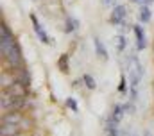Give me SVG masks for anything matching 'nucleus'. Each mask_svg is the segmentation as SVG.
Here are the masks:
<instances>
[{"label":"nucleus","mask_w":154,"mask_h":136,"mask_svg":"<svg viewBox=\"0 0 154 136\" xmlns=\"http://www.w3.org/2000/svg\"><path fill=\"white\" fill-rule=\"evenodd\" d=\"M31 22H32V29H34L36 36L39 38V41H43V43H50V39H48V34L45 32V29L41 27V23H39V20L36 18V14H34V13L31 14Z\"/></svg>","instance_id":"f257e3e1"},{"label":"nucleus","mask_w":154,"mask_h":136,"mask_svg":"<svg viewBox=\"0 0 154 136\" xmlns=\"http://www.w3.org/2000/svg\"><path fill=\"white\" fill-rule=\"evenodd\" d=\"M124 18H125V7L124 5H116L113 9V13H111V16H109V22L118 27V25H124Z\"/></svg>","instance_id":"f03ea898"},{"label":"nucleus","mask_w":154,"mask_h":136,"mask_svg":"<svg viewBox=\"0 0 154 136\" xmlns=\"http://www.w3.org/2000/svg\"><path fill=\"white\" fill-rule=\"evenodd\" d=\"M133 31H134V36H136V48H138V50H143V48L147 47L143 29H142L140 25H134V27H133Z\"/></svg>","instance_id":"7ed1b4c3"},{"label":"nucleus","mask_w":154,"mask_h":136,"mask_svg":"<svg viewBox=\"0 0 154 136\" xmlns=\"http://www.w3.org/2000/svg\"><path fill=\"white\" fill-rule=\"evenodd\" d=\"M0 106L4 111H13V95L9 91H4L0 97Z\"/></svg>","instance_id":"20e7f679"},{"label":"nucleus","mask_w":154,"mask_h":136,"mask_svg":"<svg viewBox=\"0 0 154 136\" xmlns=\"http://www.w3.org/2000/svg\"><path fill=\"white\" fill-rule=\"evenodd\" d=\"M16 131H18V124H4L2 122V127H0L2 136H13L16 134Z\"/></svg>","instance_id":"39448f33"},{"label":"nucleus","mask_w":154,"mask_h":136,"mask_svg":"<svg viewBox=\"0 0 154 136\" xmlns=\"http://www.w3.org/2000/svg\"><path fill=\"white\" fill-rule=\"evenodd\" d=\"M14 81H18L20 84H23V86L27 88V86H29V82H31L29 72H27V70H23V68H20V70H18V75L14 77Z\"/></svg>","instance_id":"423d86ee"},{"label":"nucleus","mask_w":154,"mask_h":136,"mask_svg":"<svg viewBox=\"0 0 154 136\" xmlns=\"http://www.w3.org/2000/svg\"><path fill=\"white\" fill-rule=\"evenodd\" d=\"M2 122L4 124H20L22 122V115L20 113H7V115H4V118H2Z\"/></svg>","instance_id":"0eeeda50"},{"label":"nucleus","mask_w":154,"mask_h":136,"mask_svg":"<svg viewBox=\"0 0 154 136\" xmlns=\"http://www.w3.org/2000/svg\"><path fill=\"white\" fill-rule=\"evenodd\" d=\"M93 45H95L97 56L102 57V59H108V52H106V48H104V45H102V41H100L99 38H93Z\"/></svg>","instance_id":"6e6552de"},{"label":"nucleus","mask_w":154,"mask_h":136,"mask_svg":"<svg viewBox=\"0 0 154 136\" xmlns=\"http://www.w3.org/2000/svg\"><path fill=\"white\" fill-rule=\"evenodd\" d=\"M124 109H125V106H120V104H116L115 107H113V113H111L109 116L115 120L116 124H120V122H122V116H124Z\"/></svg>","instance_id":"1a4fd4ad"},{"label":"nucleus","mask_w":154,"mask_h":136,"mask_svg":"<svg viewBox=\"0 0 154 136\" xmlns=\"http://www.w3.org/2000/svg\"><path fill=\"white\" fill-rule=\"evenodd\" d=\"M77 27H79V23H77V20H74V18H66V25H65V32H72V31H75Z\"/></svg>","instance_id":"9d476101"},{"label":"nucleus","mask_w":154,"mask_h":136,"mask_svg":"<svg viewBox=\"0 0 154 136\" xmlns=\"http://www.w3.org/2000/svg\"><path fill=\"white\" fill-rule=\"evenodd\" d=\"M140 20L145 23V22H149L151 20V9L147 7V5H143L142 9H140Z\"/></svg>","instance_id":"9b49d317"},{"label":"nucleus","mask_w":154,"mask_h":136,"mask_svg":"<svg viewBox=\"0 0 154 136\" xmlns=\"http://www.w3.org/2000/svg\"><path fill=\"white\" fill-rule=\"evenodd\" d=\"M57 66H59V70H61V72H65V73L68 72V56H66V54L59 57V63H57Z\"/></svg>","instance_id":"f8f14e48"},{"label":"nucleus","mask_w":154,"mask_h":136,"mask_svg":"<svg viewBox=\"0 0 154 136\" xmlns=\"http://www.w3.org/2000/svg\"><path fill=\"white\" fill-rule=\"evenodd\" d=\"M82 81H84V84H86L90 90H95V88H97V82H95V79H93L91 75H88V73H86V75L82 77Z\"/></svg>","instance_id":"ddd939ff"},{"label":"nucleus","mask_w":154,"mask_h":136,"mask_svg":"<svg viewBox=\"0 0 154 136\" xmlns=\"http://www.w3.org/2000/svg\"><path fill=\"white\" fill-rule=\"evenodd\" d=\"M125 45H127V41H125V36H118V38H116V48H118V52H124Z\"/></svg>","instance_id":"4468645a"},{"label":"nucleus","mask_w":154,"mask_h":136,"mask_svg":"<svg viewBox=\"0 0 154 136\" xmlns=\"http://www.w3.org/2000/svg\"><path fill=\"white\" fill-rule=\"evenodd\" d=\"M118 91H120V93H125V91H127V82H125V77H122V79H120V82H118Z\"/></svg>","instance_id":"2eb2a0df"},{"label":"nucleus","mask_w":154,"mask_h":136,"mask_svg":"<svg viewBox=\"0 0 154 136\" xmlns=\"http://www.w3.org/2000/svg\"><path fill=\"white\" fill-rule=\"evenodd\" d=\"M66 104L70 106V109H72V111H79V107H77V104H75V100H74V99H68V100H66Z\"/></svg>","instance_id":"dca6fc26"},{"label":"nucleus","mask_w":154,"mask_h":136,"mask_svg":"<svg viewBox=\"0 0 154 136\" xmlns=\"http://www.w3.org/2000/svg\"><path fill=\"white\" fill-rule=\"evenodd\" d=\"M136 95H138V91H136V88H133V90H131V99L134 100V99H136Z\"/></svg>","instance_id":"f3484780"},{"label":"nucleus","mask_w":154,"mask_h":136,"mask_svg":"<svg viewBox=\"0 0 154 136\" xmlns=\"http://www.w3.org/2000/svg\"><path fill=\"white\" fill-rule=\"evenodd\" d=\"M131 2H138V4H143V0H131Z\"/></svg>","instance_id":"a211bd4d"},{"label":"nucleus","mask_w":154,"mask_h":136,"mask_svg":"<svg viewBox=\"0 0 154 136\" xmlns=\"http://www.w3.org/2000/svg\"><path fill=\"white\" fill-rule=\"evenodd\" d=\"M143 136H151V134H149V133H145V134H143Z\"/></svg>","instance_id":"6ab92c4d"}]
</instances>
